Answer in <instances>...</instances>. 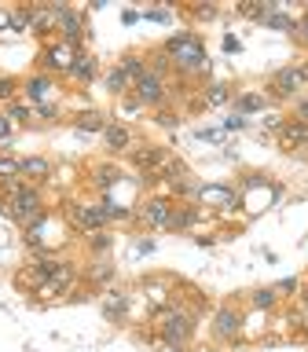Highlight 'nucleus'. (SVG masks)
Instances as JSON below:
<instances>
[{"label": "nucleus", "instance_id": "1", "mask_svg": "<svg viewBox=\"0 0 308 352\" xmlns=\"http://www.w3.org/2000/svg\"><path fill=\"white\" fill-rule=\"evenodd\" d=\"M162 52L169 55V63H173L180 74H206V70H209L206 48H202V41H198L195 33H176V37L165 41Z\"/></svg>", "mask_w": 308, "mask_h": 352}, {"label": "nucleus", "instance_id": "2", "mask_svg": "<svg viewBox=\"0 0 308 352\" xmlns=\"http://www.w3.org/2000/svg\"><path fill=\"white\" fill-rule=\"evenodd\" d=\"M0 209H4V213L15 220V224L33 228V224L44 217V198H41V191H37L33 184H19L8 198H0Z\"/></svg>", "mask_w": 308, "mask_h": 352}, {"label": "nucleus", "instance_id": "3", "mask_svg": "<svg viewBox=\"0 0 308 352\" xmlns=\"http://www.w3.org/2000/svg\"><path fill=\"white\" fill-rule=\"evenodd\" d=\"M158 334L169 345H184L195 334V319L187 312H180V308H165V312H158Z\"/></svg>", "mask_w": 308, "mask_h": 352}, {"label": "nucleus", "instance_id": "4", "mask_svg": "<svg viewBox=\"0 0 308 352\" xmlns=\"http://www.w3.org/2000/svg\"><path fill=\"white\" fill-rule=\"evenodd\" d=\"M52 15H55V26H59V33H63V44H70V48H74V44L85 41V19L77 15V11L55 4Z\"/></svg>", "mask_w": 308, "mask_h": 352}, {"label": "nucleus", "instance_id": "5", "mask_svg": "<svg viewBox=\"0 0 308 352\" xmlns=\"http://www.w3.org/2000/svg\"><path fill=\"white\" fill-rule=\"evenodd\" d=\"M74 55H77V52L70 48V44H63V41L48 44V48L41 52V66H44V74H70Z\"/></svg>", "mask_w": 308, "mask_h": 352}, {"label": "nucleus", "instance_id": "6", "mask_svg": "<svg viewBox=\"0 0 308 352\" xmlns=\"http://www.w3.org/2000/svg\"><path fill=\"white\" fill-rule=\"evenodd\" d=\"M132 92H136L140 107H158L162 99H165V77L154 74V70H147L136 85H132Z\"/></svg>", "mask_w": 308, "mask_h": 352}, {"label": "nucleus", "instance_id": "7", "mask_svg": "<svg viewBox=\"0 0 308 352\" xmlns=\"http://www.w3.org/2000/svg\"><path fill=\"white\" fill-rule=\"evenodd\" d=\"M268 88H272V96L290 99V96H297V92L305 88V77H301V70H297V66H283V70H275V74H272Z\"/></svg>", "mask_w": 308, "mask_h": 352}, {"label": "nucleus", "instance_id": "8", "mask_svg": "<svg viewBox=\"0 0 308 352\" xmlns=\"http://www.w3.org/2000/svg\"><path fill=\"white\" fill-rule=\"evenodd\" d=\"M66 213H70V220H74V228H81V231H103V224H107V217L99 213V206H88V202H70L66 206Z\"/></svg>", "mask_w": 308, "mask_h": 352}, {"label": "nucleus", "instance_id": "9", "mask_svg": "<svg viewBox=\"0 0 308 352\" xmlns=\"http://www.w3.org/2000/svg\"><path fill=\"white\" fill-rule=\"evenodd\" d=\"M74 275H77V272H74V264H70V261H63L59 268H55V272L48 275V279L41 283V290H37V294H41V297H55V294H66V290H70V286H74Z\"/></svg>", "mask_w": 308, "mask_h": 352}, {"label": "nucleus", "instance_id": "10", "mask_svg": "<svg viewBox=\"0 0 308 352\" xmlns=\"http://www.w3.org/2000/svg\"><path fill=\"white\" fill-rule=\"evenodd\" d=\"M173 202L169 198H151L147 206H143V220H147L151 228H169V220H173Z\"/></svg>", "mask_w": 308, "mask_h": 352}, {"label": "nucleus", "instance_id": "11", "mask_svg": "<svg viewBox=\"0 0 308 352\" xmlns=\"http://www.w3.org/2000/svg\"><path fill=\"white\" fill-rule=\"evenodd\" d=\"M132 165L151 173V176H158V169L165 165V151L162 147H140V151H132Z\"/></svg>", "mask_w": 308, "mask_h": 352}, {"label": "nucleus", "instance_id": "12", "mask_svg": "<svg viewBox=\"0 0 308 352\" xmlns=\"http://www.w3.org/2000/svg\"><path fill=\"white\" fill-rule=\"evenodd\" d=\"M103 143H107V151H114V154H125V151H132V132H129V125H107L103 129Z\"/></svg>", "mask_w": 308, "mask_h": 352}, {"label": "nucleus", "instance_id": "13", "mask_svg": "<svg viewBox=\"0 0 308 352\" xmlns=\"http://www.w3.org/2000/svg\"><path fill=\"white\" fill-rule=\"evenodd\" d=\"M52 176V162L41 158V154H33V158H22V180L30 184H44Z\"/></svg>", "mask_w": 308, "mask_h": 352}, {"label": "nucleus", "instance_id": "14", "mask_svg": "<svg viewBox=\"0 0 308 352\" xmlns=\"http://www.w3.org/2000/svg\"><path fill=\"white\" fill-rule=\"evenodd\" d=\"M279 143L286 151L290 147H308V125L305 121H286V125L279 129Z\"/></svg>", "mask_w": 308, "mask_h": 352}, {"label": "nucleus", "instance_id": "15", "mask_svg": "<svg viewBox=\"0 0 308 352\" xmlns=\"http://www.w3.org/2000/svg\"><path fill=\"white\" fill-rule=\"evenodd\" d=\"M213 330H217V338H235L239 330H242V319H239V312L235 308H220L217 312V323H213Z\"/></svg>", "mask_w": 308, "mask_h": 352}, {"label": "nucleus", "instance_id": "16", "mask_svg": "<svg viewBox=\"0 0 308 352\" xmlns=\"http://www.w3.org/2000/svg\"><path fill=\"white\" fill-rule=\"evenodd\" d=\"M52 88H55L52 77L48 74H37V77H30V81H26V96L33 99V103L44 107V103H48V96H52Z\"/></svg>", "mask_w": 308, "mask_h": 352}, {"label": "nucleus", "instance_id": "17", "mask_svg": "<svg viewBox=\"0 0 308 352\" xmlns=\"http://www.w3.org/2000/svg\"><path fill=\"white\" fill-rule=\"evenodd\" d=\"M70 77H77V81H92V77H96V55L77 52L74 55V66H70Z\"/></svg>", "mask_w": 308, "mask_h": 352}, {"label": "nucleus", "instance_id": "18", "mask_svg": "<svg viewBox=\"0 0 308 352\" xmlns=\"http://www.w3.org/2000/svg\"><path fill=\"white\" fill-rule=\"evenodd\" d=\"M129 308V294L125 290H107V301H103V316L107 319H121Z\"/></svg>", "mask_w": 308, "mask_h": 352}, {"label": "nucleus", "instance_id": "19", "mask_svg": "<svg viewBox=\"0 0 308 352\" xmlns=\"http://www.w3.org/2000/svg\"><path fill=\"white\" fill-rule=\"evenodd\" d=\"M92 180H96L99 191H110V187L121 180V169H118V165H96V169H92Z\"/></svg>", "mask_w": 308, "mask_h": 352}, {"label": "nucleus", "instance_id": "20", "mask_svg": "<svg viewBox=\"0 0 308 352\" xmlns=\"http://www.w3.org/2000/svg\"><path fill=\"white\" fill-rule=\"evenodd\" d=\"M22 176V158H11V154H0V184H15Z\"/></svg>", "mask_w": 308, "mask_h": 352}, {"label": "nucleus", "instance_id": "21", "mask_svg": "<svg viewBox=\"0 0 308 352\" xmlns=\"http://www.w3.org/2000/svg\"><path fill=\"white\" fill-rule=\"evenodd\" d=\"M202 103H206V107H224V103H231V85H220V81H213V85L206 88Z\"/></svg>", "mask_w": 308, "mask_h": 352}, {"label": "nucleus", "instance_id": "22", "mask_svg": "<svg viewBox=\"0 0 308 352\" xmlns=\"http://www.w3.org/2000/svg\"><path fill=\"white\" fill-rule=\"evenodd\" d=\"M107 129V118L99 114V110H85V114H77V132H103Z\"/></svg>", "mask_w": 308, "mask_h": 352}, {"label": "nucleus", "instance_id": "23", "mask_svg": "<svg viewBox=\"0 0 308 352\" xmlns=\"http://www.w3.org/2000/svg\"><path fill=\"white\" fill-rule=\"evenodd\" d=\"M129 85H132V81L125 77V70H121V66H114V70L107 74V92H110V96H125Z\"/></svg>", "mask_w": 308, "mask_h": 352}, {"label": "nucleus", "instance_id": "24", "mask_svg": "<svg viewBox=\"0 0 308 352\" xmlns=\"http://www.w3.org/2000/svg\"><path fill=\"white\" fill-rule=\"evenodd\" d=\"M11 30L15 33H33V8H15L11 11Z\"/></svg>", "mask_w": 308, "mask_h": 352}, {"label": "nucleus", "instance_id": "25", "mask_svg": "<svg viewBox=\"0 0 308 352\" xmlns=\"http://www.w3.org/2000/svg\"><path fill=\"white\" fill-rule=\"evenodd\" d=\"M121 70H125V77H129L132 85H136L140 77L147 74V63H143L140 55H125V59H121Z\"/></svg>", "mask_w": 308, "mask_h": 352}, {"label": "nucleus", "instance_id": "26", "mask_svg": "<svg viewBox=\"0 0 308 352\" xmlns=\"http://www.w3.org/2000/svg\"><path fill=\"white\" fill-rule=\"evenodd\" d=\"M261 107H264V96H257V92H242V96L235 99V110H239L242 118L253 114V110H261Z\"/></svg>", "mask_w": 308, "mask_h": 352}, {"label": "nucleus", "instance_id": "27", "mask_svg": "<svg viewBox=\"0 0 308 352\" xmlns=\"http://www.w3.org/2000/svg\"><path fill=\"white\" fill-rule=\"evenodd\" d=\"M279 301V294H275V286H261V290H253V308H261V312H268V308Z\"/></svg>", "mask_w": 308, "mask_h": 352}, {"label": "nucleus", "instance_id": "28", "mask_svg": "<svg viewBox=\"0 0 308 352\" xmlns=\"http://www.w3.org/2000/svg\"><path fill=\"white\" fill-rule=\"evenodd\" d=\"M99 213H103L107 220H129L132 209H125V206H118V202H110V198H103V202H99Z\"/></svg>", "mask_w": 308, "mask_h": 352}, {"label": "nucleus", "instance_id": "29", "mask_svg": "<svg viewBox=\"0 0 308 352\" xmlns=\"http://www.w3.org/2000/svg\"><path fill=\"white\" fill-rule=\"evenodd\" d=\"M272 11H275L272 4H239V15L242 19H257V22H264Z\"/></svg>", "mask_w": 308, "mask_h": 352}, {"label": "nucleus", "instance_id": "30", "mask_svg": "<svg viewBox=\"0 0 308 352\" xmlns=\"http://www.w3.org/2000/svg\"><path fill=\"white\" fill-rule=\"evenodd\" d=\"M264 22H268L272 30H279V33H294V30H297V22H294L290 15H283V11H272Z\"/></svg>", "mask_w": 308, "mask_h": 352}, {"label": "nucleus", "instance_id": "31", "mask_svg": "<svg viewBox=\"0 0 308 352\" xmlns=\"http://www.w3.org/2000/svg\"><path fill=\"white\" fill-rule=\"evenodd\" d=\"M8 121H11V125H15V121H19V125H22V121H30V107H26V103H15V99H11Z\"/></svg>", "mask_w": 308, "mask_h": 352}, {"label": "nucleus", "instance_id": "32", "mask_svg": "<svg viewBox=\"0 0 308 352\" xmlns=\"http://www.w3.org/2000/svg\"><path fill=\"white\" fill-rule=\"evenodd\" d=\"M15 77H0V99H15Z\"/></svg>", "mask_w": 308, "mask_h": 352}, {"label": "nucleus", "instance_id": "33", "mask_svg": "<svg viewBox=\"0 0 308 352\" xmlns=\"http://www.w3.org/2000/svg\"><path fill=\"white\" fill-rule=\"evenodd\" d=\"M88 242H92V250H96V253L110 250V235H103V231H92V239H88Z\"/></svg>", "mask_w": 308, "mask_h": 352}, {"label": "nucleus", "instance_id": "34", "mask_svg": "<svg viewBox=\"0 0 308 352\" xmlns=\"http://www.w3.org/2000/svg\"><path fill=\"white\" fill-rule=\"evenodd\" d=\"M239 129H246V118H242V114L224 118V132H239Z\"/></svg>", "mask_w": 308, "mask_h": 352}, {"label": "nucleus", "instance_id": "35", "mask_svg": "<svg viewBox=\"0 0 308 352\" xmlns=\"http://www.w3.org/2000/svg\"><path fill=\"white\" fill-rule=\"evenodd\" d=\"M224 132H217V129H198V140H206V143H217Z\"/></svg>", "mask_w": 308, "mask_h": 352}, {"label": "nucleus", "instance_id": "36", "mask_svg": "<svg viewBox=\"0 0 308 352\" xmlns=\"http://www.w3.org/2000/svg\"><path fill=\"white\" fill-rule=\"evenodd\" d=\"M191 15H195V19H213V15H217V8H213V4H202V8H195Z\"/></svg>", "mask_w": 308, "mask_h": 352}, {"label": "nucleus", "instance_id": "37", "mask_svg": "<svg viewBox=\"0 0 308 352\" xmlns=\"http://www.w3.org/2000/svg\"><path fill=\"white\" fill-rule=\"evenodd\" d=\"M294 290H297V279H283L279 286H275V294H283V297H286V294H294Z\"/></svg>", "mask_w": 308, "mask_h": 352}, {"label": "nucleus", "instance_id": "38", "mask_svg": "<svg viewBox=\"0 0 308 352\" xmlns=\"http://www.w3.org/2000/svg\"><path fill=\"white\" fill-rule=\"evenodd\" d=\"M8 136H11V121L8 114H0V143H8Z\"/></svg>", "mask_w": 308, "mask_h": 352}, {"label": "nucleus", "instance_id": "39", "mask_svg": "<svg viewBox=\"0 0 308 352\" xmlns=\"http://www.w3.org/2000/svg\"><path fill=\"white\" fill-rule=\"evenodd\" d=\"M110 275H114V268H110V264H103V268H96V272H92V279H96V283H103V279H110Z\"/></svg>", "mask_w": 308, "mask_h": 352}, {"label": "nucleus", "instance_id": "40", "mask_svg": "<svg viewBox=\"0 0 308 352\" xmlns=\"http://www.w3.org/2000/svg\"><path fill=\"white\" fill-rule=\"evenodd\" d=\"M294 33H297V37H301V41L308 44V15H305V19H297V30H294Z\"/></svg>", "mask_w": 308, "mask_h": 352}, {"label": "nucleus", "instance_id": "41", "mask_svg": "<svg viewBox=\"0 0 308 352\" xmlns=\"http://www.w3.org/2000/svg\"><path fill=\"white\" fill-rule=\"evenodd\" d=\"M176 121H180V118H176V114H165V110H162V114H158V125H165V129H176Z\"/></svg>", "mask_w": 308, "mask_h": 352}, {"label": "nucleus", "instance_id": "42", "mask_svg": "<svg viewBox=\"0 0 308 352\" xmlns=\"http://www.w3.org/2000/svg\"><path fill=\"white\" fill-rule=\"evenodd\" d=\"M294 121H305L308 125V99H301V103H297V118Z\"/></svg>", "mask_w": 308, "mask_h": 352}, {"label": "nucleus", "instance_id": "43", "mask_svg": "<svg viewBox=\"0 0 308 352\" xmlns=\"http://www.w3.org/2000/svg\"><path fill=\"white\" fill-rule=\"evenodd\" d=\"M147 19H154V22H169V11L154 8V11H147Z\"/></svg>", "mask_w": 308, "mask_h": 352}, {"label": "nucleus", "instance_id": "44", "mask_svg": "<svg viewBox=\"0 0 308 352\" xmlns=\"http://www.w3.org/2000/svg\"><path fill=\"white\" fill-rule=\"evenodd\" d=\"M4 30H11V11L0 8V33H4Z\"/></svg>", "mask_w": 308, "mask_h": 352}, {"label": "nucleus", "instance_id": "45", "mask_svg": "<svg viewBox=\"0 0 308 352\" xmlns=\"http://www.w3.org/2000/svg\"><path fill=\"white\" fill-rule=\"evenodd\" d=\"M224 48H228V52H239L242 44H239V37H224Z\"/></svg>", "mask_w": 308, "mask_h": 352}, {"label": "nucleus", "instance_id": "46", "mask_svg": "<svg viewBox=\"0 0 308 352\" xmlns=\"http://www.w3.org/2000/svg\"><path fill=\"white\" fill-rule=\"evenodd\" d=\"M154 250V242L151 239H143V242H136V253H151Z\"/></svg>", "mask_w": 308, "mask_h": 352}, {"label": "nucleus", "instance_id": "47", "mask_svg": "<svg viewBox=\"0 0 308 352\" xmlns=\"http://www.w3.org/2000/svg\"><path fill=\"white\" fill-rule=\"evenodd\" d=\"M158 352H180V345H169V341H162V349Z\"/></svg>", "mask_w": 308, "mask_h": 352}, {"label": "nucleus", "instance_id": "48", "mask_svg": "<svg viewBox=\"0 0 308 352\" xmlns=\"http://www.w3.org/2000/svg\"><path fill=\"white\" fill-rule=\"evenodd\" d=\"M297 70H301V77H305V85H308V63H305V66H297Z\"/></svg>", "mask_w": 308, "mask_h": 352}, {"label": "nucleus", "instance_id": "49", "mask_svg": "<svg viewBox=\"0 0 308 352\" xmlns=\"http://www.w3.org/2000/svg\"><path fill=\"white\" fill-rule=\"evenodd\" d=\"M305 323H308V297H305Z\"/></svg>", "mask_w": 308, "mask_h": 352}]
</instances>
